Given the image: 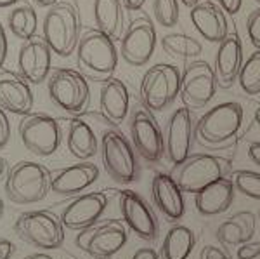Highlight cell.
<instances>
[{
    "mask_svg": "<svg viewBox=\"0 0 260 259\" xmlns=\"http://www.w3.org/2000/svg\"><path fill=\"white\" fill-rule=\"evenodd\" d=\"M77 65L85 77L98 82L113 78L118 66V51L115 40L98 28H87L77 45Z\"/></svg>",
    "mask_w": 260,
    "mask_h": 259,
    "instance_id": "1",
    "label": "cell"
},
{
    "mask_svg": "<svg viewBox=\"0 0 260 259\" xmlns=\"http://www.w3.org/2000/svg\"><path fill=\"white\" fill-rule=\"evenodd\" d=\"M82 21L75 4L59 0L45 11L42 21V33L44 39L59 57H68L77 51L80 40Z\"/></svg>",
    "mask_w": 260,
    "mask_h": 259,
    "instance_id": "2",
    "label": "cell"
},
{
    "mask_svg": "<svg viewBox=\"0 0 260 259\" xmlns=\"http://www.w3.org/2000/svg\"><path fill=\"white\" fill-rule=\"evenodd\" d=\"M243 125V108L240 103L228 101L210 108L194 124V137L201 146L222 148L233 143Z\"/></svg>",
    "mask_w": 260,
    "mask_h": 259,
    "instance_id": "3",
    "label": "cell"
},
{
    "mask_svg": "<svg viewBox=\"0 0 260 259\" xmlns=\"http://www.w3.org/2000/svg\"><path fill=\"white\" fill-rule=\"evenodd\" d=\"M50 191V170L31 160H21L9 167L6 178V195L19 206L42 202Z\"/></svg>",
    "mask_w": 260,
    "mask_h": 259,
    "instance_id": "4",
    "label": "cell"
},
{
    "mask_svg": "<svg viewBox=\"0 0 260 259\" xmlns=\"http://www.w3.org/2000/svg\"><path fill=\"white\" fill-rule=\"evenodd\" d=\"M14 232L28 245L42 250L59 249L64 244L61 218L50 211H26L14 221Z\"/></svg>",
    "mask_w": 260,
    "mask_h": 259,
    "instance_id": "5",
    "label": "cell"
},
{
    "mask_svg": "<svg viewBox=\"0 0 260 259\" xmlns=\"http://www.w3.org/2000/svg\"><path fill=\"white\" fill-rule=\"evenodd\" d=\"M49 98L66 113L80 115L90 104V87L80 70L56 68L47 78Z\"/></svg>",
    "mask_w": 260,
    "mask_h": 259,
    "instance_id": "6",
    "label": "cell"
},
{
    "mask_svg": "<svg viewBox=\"0 0 260 259\" xmlns=\"http://www.w3.org/2000/svg\"><path fill=\"white\" fill-rule=\"evenodd\" d=\"M101 160L113 181L128 185L139 176L136 150L116 129H108L101 137Z\"/></svg>",
    "mask_w": 260,
    "mask_h": 259,
    "instance_id": "7",
    "label": "cell"
},
{
    "mask_svg": "<svg viewBox=\"0 0 260 259\" xmlns=\"http://www.w3.org/2000/svg\"><path fill=\"white\" fill-rule=\"evenodd\" d=\"M141 99L149 111H163L180 93V72L170 63L151 66L141 80Z\"/></svg>",
    "mask_w": 260,
    "mask_h": 259,
    "instance_id": "8",
    "label": "cell"
},
{
    "mask_svg": "<svg viewBox=\"0 0 260 259\" xmlns=\"http://www.w3.org/2000/svg\"><path fill=\"white\" fill-rule=\"evenodd\" d=\"M21 143L37 157H50L61 146V127L54 117L44 111H31L19 122Z\"/></svg>",
    "mask_w": 260,
    "mask_h": 259,
    "instance_id": "9",
    "label": "cell"
},
{
    "mask_svg": "<svg viewBox=\"0 0 260 259\" xmlns=\"http://www.w3.org/2000/svg\"><path fill=\"white\" fill-rule=\"evenodd\" d=\"M229 170L231 165L225 158L200 153V155H189L184 164H180L174 179L184 193L196 195L208 185L225 178Z\"/></svg>",
    "mask_w": 260,
    "mask_h": 259,
    "instance_id": "10",
    "label": "cell"
},
{
    "mask_svg": "<svg viewBox=\"0 0 260 259\" xmlns=\"http://www.w3.org/2000/svg\"><path fill=\"white\" fill-rule=\"evenodd\" d=\"M127 239L128 233L125 224L118 219H108L82 229L75 239V244L94 259H111L123 249Z\"/></svg>",
    "mask_w": 260,
    "mask_h": 259,
    "instance_id": "11",
    "label": "cell"
},
{
    "mask_svg": "<svg viewBox=\"0 0 260 259\" xmlns=\"http://www.w3.org/2000/svg\"><path fill=\"white\" fill-rule=\"evenodd\" d=\"M217 93L215 72L207 61H191L180 75V99L189 110L207 106Z\"/></svg>",
    "mask_w": 260,
    "mask_h": 259,
    "instance_id": "12",
    "label": "cell"
},
{
    "mask_svg": "<svg viewBox=\"0 0 260 259\" xmlns=\"http://www.w3.org/2000/svg\"><path fill=\"white\" fill-rule=\"evenodd\" d=\"M130 136L132 146L139 155L149 164L161 160L165 152V139L161 129L148 108H137L130 119Z\"/></svg>",
    "mask_w": 260,
    "mask_h": 259,
    "instance_id": "13",
    "label": "cell"
},
{
    "mask_svg": "<svg viewBox=\"0 0 260 259\" xmlns=\"http://www.w3.org/2000/svg\"><path fill=\"white\" fill-rule=\"evenodd\" d=\"M120 54L130 66H144L153 57L156 47V30L148 16H137L130 21L121 37Z\"/></svg>",
    "mask_w": 260,
    "mask_h": 259,
    "instance_id": "14",
    "label": "cell"
},
{
    "mask_svg": "<svg viewBox=\"0 0 260 259\" xmlns=\"http://www.w3.org/2000/svg\"><path fill=\"white\" fill-rule=\"evenodd\" d=\"M118 206L123 223L136 233L139 239L153 242L158 237V219L153 209L137 191L121 190L118 195Z\"/></svg>",
    "mask_w": 260,
    "mask_h": 259,
    "instance_id": "15",
    "label": "cell"
},
{
    "mask_svg": "<svg viewBox=\"0 0 260 259\" xmlns=\"http://www.w3.org/2000/svg\"><path fill=\"white\" fill-rule=\"evenodd\" d=\"M192 137H194V120L189 108H177L170 115L165 132V153L170 164L179 167L189 158Z\"/></svg>",
    "mask_w": 260,
    "mask_h": 259,
    "instance_id": "16",
    "label": "cell"
},
{
    "mask_svg": "<svg viewBox=\"0 0 260 259\" xmlns=\"http://www.w3.org/2000/svg\"><path fill=\"white\" fill-rule=\"evenodd\" d=\"M108 207V197L103 191H89L75 197L68 206L61 211V223L64 228L73 232L94 226L101 219Z\"/></svg>",
    "mask_w": 260,
    "mask_h": 259,
    "instance_id": "17",
    "label": "cell"
},
{
    "mask_svg": "<svg viewBox=\"0 0 260 259\" xmlns=\"http://www.w3.org/2000/svg\"><path fill=\"white\" fill-rule=\"evenodd\" d=\"M52 66V49L44 37L35 35L23 42L18 52V73L28 83H42L47 80Z\"/></svg>",
    "mask_w": 260,
    "mask_h": 259,
    "instance_id": "18",
    "label": "cell"
},
{
    "mask_svg": "<svg viewBox=\"0 0 260 259\" xmlns=\"http://www.w3.org/2000/svg\"><path fill=\"white\" fill-rule=\"evenodd\" d=\"M99 169L90 162H78L50 172V191L61 197H78L98 181Z\"/></svg>",
    "mask_w": 260,
    "mask_h": 259,
    "instance_id": "19",
    "label": "cell"
},
{
    "mask_svg": "<svg viewBox=\"0 0 260 259\" xmlns=\"http://www.w3.org/2000/svg\"><path fill=\"white\" fill-rule=\"evenodd\" d=\"M30 83L12 70H0V108L14 115H28L33 110Z\"/></svg>",
    "mask_w": 260,
    "mask_h": 259,
    "instance_id": "20",
    "label": "cell"
},
{
    "mask_svg": "<svg viewBox=\"0 0 260 259\" xmlns=\"http://www.w3.org/2000/svg\"><path fill=\"white\" fill-rule=\"evenodd\" d=\"M151 195L158 211L167 221H179L184 216V191L180 190L174 176L167 172H156L151 181Z\"/></svg>",
    "mask_w": 260,
    "mask_h": 259,
    "instance_id": "21",
    "label": "cell"
},
{
    "mask_svg": "<svg viewBox=\"0 0 260 259\" xmlns=\"http://www.w3.org/2000/svg\"><path fill=\"white\" fill-rule=\"evenodd\" d=\"M243 66V45L238 33H228L224 40L219 44L215 54V72L217 85L219 87H228L233 85L238 80V75Z\"/></svg>",
    "mask_w": 260,
    "mask_h": 259,
    "instance_id": "22",
    "label": "cell"
},
{
    "mask_svg": "<svg viewBox=\"0 0 260 259\" xmlns=\"http://www.w3.org/2000/svg\"><path fill=\"white\" fill-rule=\"evenodd\" d=\"M191 23L205 40L220 44L228 37V19L224 9L210 0H201L189 11Z\"/></svg>",
    "mask_w": 260,
    "mask_h": 259,
    "instance_id": "23",
    "label": "cell"
},
{
    "mask_svg": "<svg viewBox=\"0 0 260 259\" xmlns=\"http://www.w3.org/2000/svg\"><path fill=\"white\" fill-rule=\"evenodd\" d=\"M128 89L120 78L103 82L99 93V110L104 119L113 125H120L128 115Z\"/></svg>",
    "mask_w": 260,
    "mask_h": 259,
    "instance_id": "24",
    "label": "cell"
},
{
    "mask_svg": "<svg viewBox=\"0 0 260 259\" xmlns=\"http://www.w3.org/2000/svg\"><path fill=\"white\" fill-rule=\"evenodd\" d=\"M236 188L229 178H222L194 195L196 211L201 216H217L233 206Z\"/></svg>",
    "mask_w": 260,
    "mask_h": 259,
    "instance_id": "25",
    "label": "cell"
},
{
    "mask_svg": "<svg viewBox=\"0 0 260 259\" xmlns=\"http://www.w3.org/2000/svg\"><path fill=\"white\" fill-rule=\"evenodd\" d=\"M66 146H68V152L71 155L82 162L90 160L99 150V143L94 129L85 120L78 119V117H73L68 122Z\"/></svg>",
    "mask_w": 260,
    "mask_h": 259,
    "instance_id": "26",
    "label": "cell"
},
{
    "mask_svg": "<svg viewBox=\"0 0 260 259\" xmlns=\"http://www.w3.org/2000/svg\"><path fill=\"white\" fill-rule=\"evenodd\" d=\"M94 19L98 30L113 40H121L125 32L123 0H94Z\"/></svg>",
    "mask_w": 260,
    "mask_h": 259,
    "instance_id": "27",
    "label": "cell"
},
{
    "mask_svg": "<svg viewBox=\"0 0 260 259\" xmlns=\"http://www.w3.org/2000/svg\"><path fill=\"white\" fill-rule=\"evenodd\" d=\"M196 244V235L191 228L175 224L167 232L163 239L160 257L161 259H187Z\"/></svg>",
    "mask_w": 260,
    "mask_h": 259,
    "instance_id": "28",
    "label": "cell"
},
{
    "mask_svg": "<svg viewBox=\"0 0 260 259\" xmlns=\"http://www.w3.org/2000/svg\"><path fill=\"white\" fill-rule=\"evenodd\" d=\"M7 24H9L12 35L16 39L26 42L31 37L37 35V28H39V16L37 11L33 9L28 2H21L18 6H14L9 12L7 18Z\"/></svg>",
    "mask_w": 260,
    "mask_h": 259,
    "instance_id": "29",
    "label": "cell"
},
{
    "mask_svg": "<svg viewBox=\"0 0 260 259\" xmlns=\"http://www.w3.org/2000/svg\"><path fill=\"white\" fill-rule=\"evenodd\" d=\"M161 47L167 54L179 60H196L203 52V45L186 33H167L161 39Z\"/></svg>",
    "mask_w": 260,
    "mask_h": 259,
    "instance_id": "30",
    "label": "cell"
},
{
    "mask_svg": "<svg viewBox=\"0 0 260 259\" xmlns=\"http://www.w3.org/2000/svg\"><path fill=\"white\" fill-rule=\"evenodd\" d=\"M238 82L248 96L260 94V51H255L243 63Z\"/></svg>",
    "mask_w": 260,
    "mask_h": 259,
    "instance_id": "31",
    "label": "cell"
},
{
    "mask_svg": "<svg viewBox=\"0 0 260 259\" xmlns=\"http://www.w3.org/2000/svg\"><path fill=\"white\" fill-rule=\"evenodd\" d=\"M231 181H233L236 191H240L245 197H250L253 200H260V172L255 170H234L231 174Z\"/></svg>",
    "mask_w": 260,
    "mask_h": 259,
    "instance_id": "32",
    "label": "cell"
},
{
    "mask_svg": "<svg viewBox=\"0 0 260 259\" xmlns=\"http://www.w3.org/2000/svg\"><path fill=\"white\" fill-rule=\"evenodd\" d=\"M153 14L158 24L172 28L179 23V0H153Z\"/></svg>",
    "mask_w": 260,
    "mask_h": 259,
    "instance_id": "33",
    "label": "cell"
},
{
    "mask_svg": "<svg viewBox=\"0 0 260 259\" xmlns=\"http://www.w3.org/2000/svg\"><path fill=\"white\" fill-rule=\"evenodd\" d=\"M217 239L222 245H228V247H240L241 244H246V237H245V232L236 221L233 219H225L224 223L217 228Z\"/></svg>",
    "mask_w": 260,
    "mask_h": 259,
    "instance_id": "34",
    "label": "cell"
},
{
    "mask_svg": "<svg viewBox=\"0 0 260 259\" xmlns=\"http://www.w3.org/2000/svg\"><path fill=\"white\" fill-rule=\"evenodd\" d=\"M246 33H248V39L253 44V47L260 51V7L251 11V14L246 19Z\"/></svg>",
    "mask_w": 260,
    "mask_h": 259,
    "instance_id": "35",
    "label": "cell"
},
{
    "mask_svg": "<svg viewBox=\"0 0 260 259\" xmlns=\"http://www.w3.org/2000/svg\"><path fill=\"white\" fill-rule=\"evenodd\" d=\"M231 219L236 221V223L243 228L246 240L250 242L251 239H253V235H255V223H257V219H255V216L251 214V212H248V211L236 212V214L231 216Z\"/></svg>",
    "mask_w": 260,
    "mask_h": 259,
    "instance_id": "36",
    "label": "cell"
},
{
    "mask_svg": "<svg viewBox=\"0 0 260 259\" xmlns=\"http://www.w3.org/2000/svg\"><path fill=\"white\" fill-rule=\"evenodd\" d=\"M238 259H255L260 256V242H246L238 247Z\"/></svg>",
    "mask_w": 260,
    "mask_h": 259,
    "instance_id": "37",
    "label": "cell"
},
{
    "mask_svg": "<svg viewBox=\"0 0 260 259\" xmlns=\"http://www.w3.org/2000/svg\"><path fill=\"white\" fill-rule=\"evenodd\" d=\"M11 139V122L6 111L0 108V150H4Z\"/></svg>",
    "mask_w": 260,
    "mask_h": 259,
    "instance_id": "38",
    "label": "cell"
},
{
    "mask_svg": "<svg viewBox=\"0 0 260 259\" xmlns=\"http://www.w3.org/2000/svg\"><path fill=\"white\" fill-rule=\"evenodd\" d=\"M200 259H233L222 247L215 245H205L200 252Z\"/></svg>",
    "mask_w": 260,
    "mask_h": 259,
    "instance_id": "39",
    "label": "cell"
},
{
    "mask_svg": "<svg viewBox=\"0 0 260 259\" xmlns=\"http://www.w3.org/2000/svg\"><path fill=\"white\" fill-rule=\"evenodd\" d=\"M219 6L224 9L228 14H238L243 6V0H219Z\"/></svg>",
    "mask_w": 260,
    "mask_h": 259,
    "instance_id": "40",
    "label": "cell"
},
{
    "mask_svg": "<svg viewBox=\"0 0 260 259\" xmlns=\"http://www.w3.org/2000/svg\"><path fill=\"white\" fill-rule=\"evenodd\" d=\"M7 49H9V44H7V35L4 26L0 24V70H2L4 63L7 60Z\"/></svg>",
    "mask_w": 260,
    "mask_h": 259,
    "instance_id": "41",
    "label": "cell"
},
{
    "mask_svg": "<svg viewBox=\"0 0 260 259\" xmlns=\"http://www.w3.org/2000/svg\"><path fill=\"white\" fill-rule=\"evenodd\" d=\"M132 259H160V254L153 247H141L134 252Z\"/></svg>",
    "mask_w": 260,
    "mask_h": 259,
    "instance_id": "42",
    "label": "cell"
},
{
    "mask_svg": "<svg viewBox=\"0 0 260 259\" xmlns=\"http://www.w3.org/2000/svg\"><path fill=\"white\" fill-rule=\"evenodd\" d=\"M14 254V244L7 239H0V259H11Z\"/></svg>",
    "mask_w": 260,
    "mask_h": 259,
    "instance_id": "43",
    "label": "cell"
},
{
    "mask_svg": "<svg viewBox=\"0 0 260 259\" xmlns=\"http://www.w3.org/2000/svg\"><path fill=\"white\" fill-rule=\"evenodd\" d=\"M248 158L253 162L255 165L260 167V141H257V143H251L248 146Z\"/></svg>",
    "mask_w": 260,
    "mask_h": 259,
    "instance_id": "44",
    "label": "cell"
},
{
    "mask_svg": "<svg viewBox=\"0 0 260 259\" xmlns=\"http://www.w3.org/2000/svg\"><path fill=\"white\" fill-rule=\"evenodd\" d=\"M123 4H125V9L139 11V9H142V6L146 4V0H123Z\"/></svg>",
    "mask_w": 260,
    "mask_h": 259,
    "instance_id": "45",
    "label": "cell"
},
{
    "mask_svg": "<svg viewBox=\"0 0 260 259\" xmlns=\"http://www.w3.org/2000/svg\"><path fill=\"white\" fill-rule=\"evenodd\" d=\"M7 172H9V164L4 157H0V183L6 181L7 178Z\"/></svg>",
    "mask_w": 260,
    "mask_h": 259,
    "instance_id": "46",
    "label": "cell"
},
{
    "mask_svg": "<svg viewBox=\"0 0 260 259\" xmlns=\"http://www.w3.org/2000/svg\"><path fill=\"white\" fill-rule=\"evenodd\" d=\"M21 0H0V9H12L14 6H18Z\"/></svg>",
    "mask_w": 260,
    "mask_h": 259,
    "instance_id": "47",
    "label": "cell"
},
{
    "mask_svg": "<svg viewBox=\"0 0 260 259\" xmlns=\"http://www.w3.org/2000/svg\"><path fill=\"white\" fill-rule=\"evenodd\" d=\"M57 2H59V0H35L37 6H40V7H47V9H49V7H52L54 4H57Z\"/></svg>",
    "mask_w": 260,
    "mask_h": 259,
    "instance_id": "48",
    "label": "cell"
},
{
    "mask_svg": "<svg viewBox=\"0 0 260 259\" xmlns=\"http://www.w3.org/2000/svg\"><path fill=\"white\" fill-rule=\"evenodd\" d=\"M23 259H54V257L49 256V254H45V252H35V254H30V256H26Z\"/></svg>",
    "mask_w": 260,
    "mask_h": 259,
    "instance_id": "49",
    "label": "cell"
},
{
    "mask_svg": "<svg viewBox=\"0 0 260 259\" xmlns=\"http://www.w3.org/2000/svg\"><path fill=\"white\" fill-rule=\"evenodd\" d=\"M180 2H182L186 7H189V9H192V7H194L198 2H201V0H180Z\"/></svg>",
    "mask_w": 260,
    "mask_h": 259,
    "instance_id": "50",
    "label": "cell"
},
{
    "mask_svg": "<svg viewBox=\"0 0 260 259\" xmlns=\"http://www.w3.org/2000/svg\"><path fill=\"white\" fill-rule=\"evenodd\" d=\"M4 211H6V206H4V200L0 198V219H2V216H4Z\"/></svg>",
    "mask_w": 260,
    "mask_h": 259,
    "instance_id": "51",
    "label": "cell"
},
{
    "mask_svg": "<svg viewBox=\"0 0 260 259\" xmlns=\"http://www.w3.org/2000/svg\"><path fill=\"white\" fill-rule=\"evenodd\" d=\"M255 122H257L258 125H260V108L257 111H255Z\"/></svg>",
    "mask_w": 260,
    "mask_h": 259,
    "instance_id": "52",
    "label": "cell"
},
{
    "mask_svg": "<svg viewBox=\"0 0 260 259\" xmlns=\"http://www.w3.org/2000/svg\"><path fill=\"white\" fill-rule=\"evenodd\" d=\"M255 2H258V4H260V0H255Z\"/></svg>",
    "mask_w": 260,
    "mask_h": 259,
    "instance_id": "53",
    "label": "cell"
},
{
    "mask_svg": "<svg viewBox=\"0 0 260 259\" xmlns=\"http://www.w3.org/2000/svg\"><path fill=\"white\" fill-rule=\"evenodd\" d=\"M258 219H260V212H258Z\"/></svg>",
    "mask_w": 260,
    "mask_h": 259,
    "instance_id": "54",
    "label": "cell"
}]
</instances>
